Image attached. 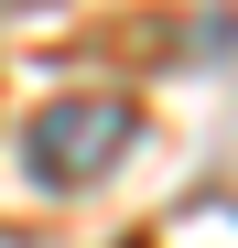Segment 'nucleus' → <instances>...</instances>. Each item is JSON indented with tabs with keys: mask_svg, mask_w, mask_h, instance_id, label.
<instances>
[{
	"mask_svg": "<svg viewBox=\"0 0 238 248\" xmlns=\"http://www.w3.org/2000/svg\"><path fill=\"white\" fill-rule=\"evenodd\" d=\"M141 140V108L119 97V87H76V97H44L22 119V173L44 184V194H87L108 184V162Z\"/></svg>",
	"mask_w": 238,
	"mask_h": 248,
	"instance_id": "obj_1",
	"label": "nucleus"
}]
</instances>
